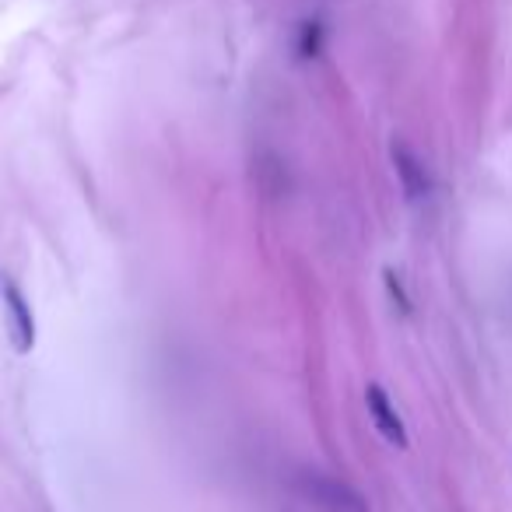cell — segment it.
<instances>
[{"instance_id": "cell-1", "label": "cell", "mask_w": 512, "mask_h": 512, "mask_svg": "<svg viewBox=\"0 0 512 512\" xmlns=\"http://www.w3.org/2000/svg\"><path fill=\"white\" fill-rule=\"evenodd\" d=\"M295 491L320 512H369V502L362 498V491L351 488L341 477L323 474V470H299L295 474Z\"/></svg>"}, {"instance_id": "cell-2", "label": "cell", "mask_w": 512, "mask_h": 512, "mask_svg": "<svg viewBox=\"0 0 512 512\" xmlns=\"http://www.w3.org/2000/svg\"><path fill=\"white\" fill-rule=\"evenodd\" d=\"M365 404H369V414H372V421H376L379 435H383L390 446L404 449L407 446V428H404V421H400L397 407L390 404V397H386L383 386L372 383L369 390H365Z\"/></svg>"}, {"instance_id": "cell-3", "label": "cell", "mask_w": 512, "mask_h": 512, "mask_svg": "<svg viewBox=\"0 0 512 512\" xmlns=\"http://www.w3.org/2000/svg\"><path fill=\"white\" fill-rule=\"evenodd\" d=\"M393 165H397V176H400V186L411 200H421L428 197L432 190V179H428V169L418 155H414L407 144H393Z\"/></svg>"}, {"instance_id": "cell-4", "label": "cell", "mask_w": 512, "mask_h": 512, "mask_svg": "<svg viewBox=\"0 0 512 512\" xmlns=\"http://www.w3.org/2000/svg\"><path fill=\"white\" fill-rule=\"evenodd\" d=\"M4 302H8V320H11V337H15V348L22 351H32L36 344V320H32V309L25 302V295L18 292L15 285L4 288Z\"/></svg>"}]
</instances>
